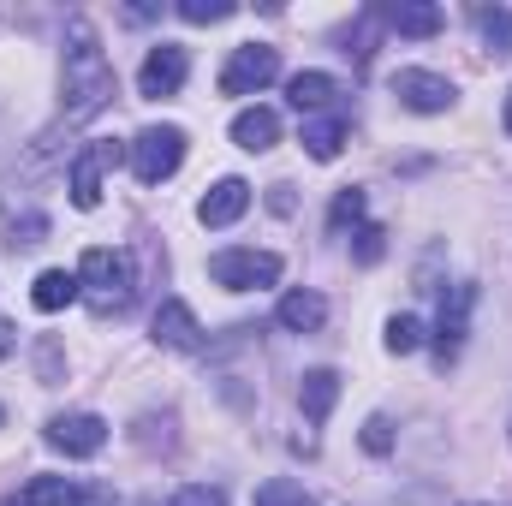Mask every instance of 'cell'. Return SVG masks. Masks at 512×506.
Segmentation results:
<instances>
[{
	"mask_svg": "<svg viewBox=\"0 0 512 506\" xmlns=\"http://www.w3.org/2000/svg\"><path fill=\"white\" fill-rule=\"evenodd\" d=\"M6 352H12V334H6V328H0V358H6Z\"/></svg>",
	"mask_w": 512,
	"mask_h": 506,
	"instance_id": "f1b7e54d",
	"label": "cell"
},
{
	"mask_svg": "<svg viewBox=\"0 0 512 506\" xmlns=\"http://www.w3.org/2000/svg\"><path fill=\"white\" fill-rule=\"evenodd\" d=\"M465 316H471V286H453V298L441 304V322H435V358L453 364L459 346H465Z\"/></svg>",
	"mask_w": 512,
	"mask_h": 506,
	"instance_id": "5bb4252c",
	"label": "cell"
},
{
	"mask_svg": "<svg viewBox=\"0 0 512 506\" xmlns=\"http://www.w3.org/2000/svg\"><path fill=\"white\" fill-rule=\"evenodd\" d=\"M328 227H334V233H346V227L358 233V227H364V191H358V185H346V191L334 197V209H328Z\"/></svg>",
	"mask_w": 512,
	"mask_h": 506,
	"instance_id": "603a6c76",
	"label": "cell"
},
{
	"mask_svg": "<svg viewBox=\"0 0 512 506\" xmlns=\"http://www.w3.org/2000/svg\"><path fill=\"white\" fill-rule=\"evenodd\" d=\"M131 256L126 251H108V245H96V251H84L78 262V292H84V304L96 310V316H120L131 304Z\"/></svg>",
	"mask_w": 512,
	"mask_h": 506,
	"instance_id": "7a4b0ae2",
	"label": "cell"
},
{
	"mask_svg": "<svg viewBox=\"0 0 512 506\" xmlns=\"http://www.w3.org/2000/svg\"><path fill=\"white\" fill-rule=\"evenodd\" d=\"M167 506H227V489L221 483H185V489H173Z\"/></svg>",
	"mask_w": 512,
	"mask_h": 506,
	"instance_id": "484cf974",
	"label": "cell"
},
{
	"mask_svg": "<svg viewBox=\"0 0 512 506\" xmlns=\"http://www.w3.org/2000/svg\"><path fill=\"white\" fill-rule=\"evenodd\" d=\"M274 322H280L286 334H316V328L328 322V298H322V292H304V286H292V292H280V304H274Z\"/></svg>",
	"mask_w": 512,
	"mask_h": 506,
	"instance_id": "4fadbf2b",
	"label": "cell"
},
{
	"mask_svg": "<svg viewBox=\"0 0 512 506\" xmlns=\"http://www.w3.org/2000/svg\"><path fill=\"white\" fill-rule=\"evenodd\" d=\"M78 298H84V292H78V268H42L36 286H30V304L48 310V316L66 310V304H78Z\"/></svg>",
	"mask_w": 512,
	"mask_h": 506,
	"instance_id": "9a60e30c",
	"label": "cell"
},
{
	"mask_svg": "<svg viewBox=\"0 0 512 506\" xmlns=\"http://www.w3.org/2000/svg\"><path fill=\"white\" fill-rule=\"evenodd\" d=\"M42 441H48L54 453H66V459H96V453L108 447V423H102L96 411H60V417H48Z\"/></svg>",
	"mask_w": 512,
	"mask_h": 506,
	"instance_id": "8992f818",
	"label": "cell"
},
{
	"mask_svg": "<svg viewBox=\"0 0 512 506\" xmlns=\"http://www.w3.org/2000/svg\"><path fill=\"white\" fill-rule=\"evenodd\" d=\"M185 78H191V54H185L179 42H161V48H149V54H143V66H137V90H143L149 102H161V96H179V90H185Z\"/></svg>",
	"mask_w": 512,
	"mask_h": 506,
	"instance_id": "52a82bcc",
	"label": "cell"
},
{
	"mask_svg": "<svg viewBox=\"0 0 512 506\" xmlns=\"http://www.w3.org/2000/svg\"><path fill=\"white\" fill-rule=\"evenodd\" d=\"M179 18L185 24H221V18H233V0H179Z\"/></svg>",
	"mask_w": 512,
	"mask_h": 506,
	"instance_id": "d4e9b609",
	"label": "cell"
},
{
	"mask_svg": "<svg viewBox=\"0 0 512 506\" xmlns=\"http://www.w3.org/2000/svg\"><path fill=\"white\" fill-rule=\"evenodd\" d=\"M352 256H358V262H382V256H387V233L364 221V227L352 233Z\"/></svg>",
	"mask_w": 512,
	"mask_h": 506,
	"instance_id": "4316f807",
	"label": "cell"
},
{
	"mask_svg": "<svg viewBox=\"0 0 512 506\" xmlns=\"http://www.w3.org/2000/svg\"><path fill=\"white\" fill-rule=\"evenodd\" d=\"M364 453H376V459H382V453H393V423H387L382 411L364 423Z\"/></svg>",
	"mask_w": 512,
	"mask_h": 506,
	"instance_id": "83f0119b",
	"label": "cell"
},
{
	"mask_svg": "<svg viewBox=\"0 0 512 506\" xmlns=\"http://www.w3.org/2000/svg\"><path fill=\"white\" fill-rule=\"evenodd\" d=\"M18 506H108V495L84 489L78 477H30L18 489Z\"/></svg>",
	"mask_w": 512,
	"mask_h": 506,
	"instance_id": "8fae6325",
	"label": "cell"
},
{
	"mask_svg": "<svg viewBox=\"0 0 512 506\" xmlns=\"http://www.w3.org/2000/svg\"><path fill=\"white\" fill-rule=\"evenodd\" d=\"M149 334H155V346H167V352H197V346H203V328H197V316H191L185 298H167V304L155 310Z\"/></svg>",
	"mask_w": 512,
	"mask_h": 506,
	"instance_id": "30bf717a",
	"label": "cell"
},
{
	"mask_svg": "<svg viewBox=\"0 0 512 506\" xmlns=\"http://www.w3.org/2000/svg\"><path fill=\"white\" fill-rule=\"evenodd\" d=\"M233 143L251 149V155L274 149V143H280V114H274V108H245V114L233 120Z\"/></svg>",
	"mask_w": 512,
	"mask_h": 506,
	"instance_id": "2e32d148",
	"label": "cell"
},
{
	"mask_svg": "<svg viewBox=\"0 0 512 506\" xmlns=\"http://www.w3.org/2000/svg\"><path fill=\"white\" fill-rule=\"evenodd\" d=\"M334 96H340V84H334L328 72H298V78H286V102H292L298 114H322Z\"/></svg>",
	"mask_w": 512,
	"mask_h": 506,
	"instance_id": "e0dca14e",
	"label": "cell"
},
{
	"mask_svg": "<svg viewBox=\"0 0 512 506\" xmlns=\"http://www.w3.org/2000/svg\"><path fill=\"white\" fill-rule=\"evenodd\" d=\"M245 209H251V185H245V179H215L209 197L197 203V221H203V227H233Z\"/></svg>",
	"mask_w": 512,
	"mask_h": 506,
	"instance_id": "7c38bea8",
	"label": "cell"
},
{
	"mask_svg": "<svg viewBox=\"0 0 512 506\" xmlns=\"http://www.w3.org/2000/svg\"><path fill=\"white\" fill-rule=\"evenodd\" d=\"M477 30H483L489 54L512 60V6H483V12H477Z\"/></svg>",
	"mask_w": 512,
	"mask_h": 506,
	"instance_id": "7402d4cb",
	"label": "cell"
},
{
	"mask_svg": "<svg viewBox=\"0 0 512 506\" xmlns=\"http://www.w3.org/2000/svg\"><path fill=\"white\" fill-rule=\"evenodd\" d=\"M334 399H340V376H334V370H310V376L298 381V405H304L310 423H328Z\"/></svg>",
	"mask_w": 512,
	"mask_h": 506,
	"instance_id": "ac0fdd59",
	"label": "cell"
},
{
	"mask_svg": "<svg viewBox=\"0 0 512 506\" xmlns=\"http://www.w3.org/2000/svg\"><path fill=\"white\" fill-rule=\"evenodd\" d=\"M274 78H280V48L245 42V48H233V60L221 66V96H262Z\"/></svg>",
	"mask_w": 512,
	"mask_h": 506,
	"instance_id": "277c9868",
	"label": "cell"
},
{
	"mask_svg": "<svg viewBox=\"0 0 512 506\" xmlns=\"http://www.w3.org/2000/svg\"><path fill=\"white\" fill-rule=\"evenodd\" d=\"M387 30H399V36H435L441 30V6H429V0H411V6H393L382 12Z\"/></svg>",
	"mask_w": 512,
	"mask_h": 506,
	"instance_id": "ffe728a7",
	"label": "cell"
},
{
	"mask_svg": "<svg viewBox=\"0 0 512 506\" xmlns=\"http://www.w3.org/2000/svg\"><path fill=\"white\" fill-rule=\"evenodd\" d=\"M507 131H512V90H507Z\"/></svg>",
	"mask_w": 512,
	"mask_h": 506,
	"instance_id": "f546056e",
	"label": "cell"
},
{
	"mask_svg": "<svg viewBox=\"0 0 512 506\" xmlns=\"http://www.w3.org/2000/svg\"><path fill=\"white\" fill-rule=\"evenodd\" d=\"M114 102V66L84 18L66 24V126H84Z\"/></svg>",
	"mask_w": 512,
	"mask_h": 506,
	"instance_id": "6da1fadb",
	"label": "cell"
},
{
	"mask_svg": "<svg viewBox=\"0 0 512 506\" xmlns=\"http://www.w3.org/2000/svg\"><path fill=\"white\" fill-rule=\"evenodd\" d=\"M429 340V328L417 322V316H387V328H382V346L393 352V358H411L417 346Z\"/></svg>",
	"mask_w": 512,
	"mask_h": 506,
	"instance_id": "44dd1931",
	"label": "cell"
},
{
	"mask_svg": "<svg viewBox=\"0 0 512 506\" xmlns=\"http://www.w3.org/2000/svg\"><path fill=\"white\" fill-rule=\"evenodd\" d=\"M304 149H310V161H334V155L346 149V120H340V114L304 120Z\"/></svg>",
	"mask_w": 512,
	"mask_h": 506,
	"instance_id": "d6986e66",
	"label": "cell"
},
{
	"mask_svg": "<svg viewBox=\"0 0 512 506\" xmlns=\"http://www.w3.org/2000/svg\"><path fill=\"white\" fill-rule=\"evenodd\" d=\"M126 161H131V173H137L143 185L173 179V173H179V161H185V131H179V126H143L126 143Z\"/></svg>",
	"mask_w": 512,
	"mask_h": 506,
	"instance_id": "3957f363",
	"label": "cell"
},
{
	"mask_svg": "<svg viewBox=\"0 0 512 506\" xmlns=\"http://www.w3.org/2000/svg\"><path fill=\"white\" fill-rule=\"evenodd\" d=\"M120 155H126L120 143H90V149L72 161V203H78V209H96V203H102V173L120 167Z\"/></svg>",
	"mask_w": 512,
	"mask_h": 506,
	"instance_id": "9c48e42d",
	"label": "cell"
},
{
	"mask_svg": "<svg viewBox=\"0 0 512 506\" xmlns=\"http://www.w3.org/2000/svg\"><path fill=\"white\" fill-rule=\"evenodd\" d=\"M209 280L227 292H256L280 280V256L274 251H215L209 256Z\"/></svg>",
	"mask_w": 512,
	"mask_h": 506,
	"instance_id": "5b68a950",
	"label": "cell"
},
{
	"mask_svg": "<svg viewBox=\"0 0 512 506\" xmlns=\"http://www.w3.org/2000/svg\"><path fill=\"white\" fill-rule=\"evenodd\" d=\"M393 96H399L411 114H447V108L459 102L453 78H441V72H423V66H405V72H393Z\"/></svg>",
	"mask_w": 512,
	"mask_h": 506,
	"instance_id": "ba28073f",
	"label": "cell"
},
{
	"mask_svg": "<svg viewBox=\"0 0 512 506\" xmlns=\"http://www.w3.org/2000/svg\"><path fill=\"white\" fill-rule=\"evenodd\" d=\"M256 506H310V495H304V483L274 477V483H262V489H256Z\"/></svg>",
	"mask_w": 512,
	"mask_h": 506,
	"instance_id": "cb8c5ba5",
	"label": "cell"
}]
</instances>
